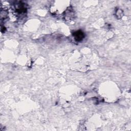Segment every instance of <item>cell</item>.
<instances>
[{
  "instance_id": "6da1fadb",
  "label": "cell",
  "mask_w": 131,
  "mask_h": 131,
  "mask_svg": "<svg viewBox=\"0 0 131 131\" xmlns=\"http://www.w3.org/2000/svg\"><path fill=\"white\" fill-rule=\"evenodd\" d=\"M74 37L75 38V40L77 41H82L83 38L84 37V35L83 32L81 31H78L74 33Z\"/></svg>"
}]
</instances>
